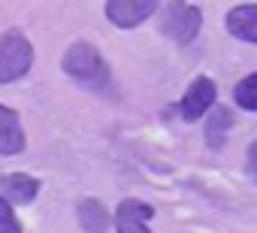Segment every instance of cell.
<instances>
[{"instance_id":"6da1fadb","label":"cell","mask_w":257,"mask_h":233,"mask_svg":"<svg viewBox=\"0 0 257 233\" xmlns=\"http://www.w3.org/2000/svg\"><path fill=\"white\" fill-rule=\"evenodd\" d=\"M64 73L73 76L82 85H91V88H106L109 79H112L103 55L91 43H73L67 49V55H64Z\"/></svg>"},{"instance_id":"7a4b0ae2","label":"cell","mask_w":257,"mask_h":233,"mask_svg":"<svg viewBox=\"0 0 257 233\" xmlns=\"http://www.w3.org/2000/svg\"><path fill=\"white\" fill-rule=\"evenodd\" d=\"M34 64V46L22 31H7L0 37V85L22 79Z\"/></svg>"},{"instance_id":"3957f363","label":"cell","mask_w":257,"mask_h":233,"mask_svg":"<svg viewBox=\"0 0 257 233\" xmlns=\"http://www.w3.org/2000/svg\"><path fill=\"white\" fill-rule=\"evenodd\" d=\"M200 25H203L200 10L185 4V0H173L161 16V31L176 43H191L200 34Z\"/></svg>"},{"instance_id":"277c9868","label":"cell","mask_w":257,"mask_h":233,"mask_svg":"<svg viewBox=\"0 0 257 233\" xmlns=\"http://www.w3.org/2000/svg\"><path fill=\"white\" fill-rule=\"evenodd\" d=\"M161 0H109L106 4V16L115 28H137L143 25L155 10H158Z\"/></svg>"},{"instance_id":"5b68a950","label":"cell","mask_w":257,"mask_h":233,"mask_svg":"<svg viewBox=\"0 0 257 233\" xmlns=\"http://www.w3.org/2000/svg\"><path fill=\"white\" fill-rule=\"evenodd\" d=\"M155 209L143 200H121L115 209V233H152L149 221H152Z\"/></svg>"},{"instance_id":"8992f818","label":"cell","mask_w":257,"mask_h":233,"mask_svg":"<svg viewBox=\"0 0 257 233\" xmlns=\"http://www.w3.org/2000/svg\"><path fill=\"white\" fill-rule=\"evenodd\" d=\"M212 103H215V82L206 79V76H200V79L185 91V97H182V119H185V122L203 119V115L212 109Z\"/></svg>"},{"instance_id":"52a82bcc","label":"cell","mask_w":257,"mask_h":233,"mask_svg":"<svg viewBox=\"0 0 257 233\" xmlns=\"http://www.w3.org/2000/svg\"><path fill=\"white\" fill-rule=\"evenodd\" d=\"M25 152V131H22V119L0 106V155H19Z\"/></svg>"},{"instance_id":"ba28073f","label":"cell","mask_w":257,"mask_h":233,"mask_svg":"<svg viewBox=\"0 0 257 233\" xmlns=\"http://www.w3.org/2000/svg\"><path fill=\"white\" fill-rule=\"evenodd\" d=\"M0 188H4V194H7L10 203L25 206V203H31V200L37 197L40 182H37L34 176H28V173H10V176L0 179Z\"/></svg>"},{"instance_id":"9c48e42d","label":"cell","mask_w":257,"mask_h":233,"mask_svg":"<svg viewBox=\"0 0 257 233\" xmlns=\"http://www.w3.org/2000/svg\"><path fill=\"white\" fill-rule=\"evenodd\" d=\"M227 31L236 40L257 43V7H236L227 16Z\"/></svg>"},{"instance_id":"30bf717a","label":"cell","mask_w":257,"mask_h":233,"mask_svg":"<svg viewBox=\"0 0 257 233\" xmlns=\"http://www.w3.org/2000/svg\"><path fill=\"white\" fill-rule=\"evenodd\" d=\"M79 221L88 233H106L109 230V212L100 200H82L79 203Z\"/></svg>"},{"instance_id":"8fae6325","label":"cell","mask_w":257,"mask_h":233,"mask_svg":"<svg viewBox=\"0 0 257 233\" xmlns=\"http://www.w3.org/2000/svg\"><path fill=\"white\" fill-rule=\"evenodd\" d=\"M233 97H236V103H239L242 109H248V112H257V73L245 76V79L236 85Z\"/></svg>"},{"instance_id":"7c38bea8","label":"cell","mask_w":257,"mask_h":233,"mask_svg":"<svg viewBox=\"0 0 257 233\" xmlns=\"http://www.w3.org/2000/svg\"><path fill=\"white\" fill-rule=\"evenodd\" d=\"M0 233H22L16 215H13V206L7 197H0Z\"/></svg>"},{"instance_id":"4fadbf2b","label":"cell","mask_w":257,"mask_h":233,"mask_svg":"<svg viewBox=\"0 0 257 233\" xmlns=\"http://www.w3.org/2000/svg\"><path fill=\"white\" fill-rule=\"evenodd\" d=\"M227 125H230V112H227V109H221V112L212 115V122H209V143H212V146H218V134L224 137Z\"/></svg>"},{"instance_id":"5bb4252c","label":"cell","mask_w":257,"mask_h":233,"mask_svg":"<svg viewBox=\"0 0 257 233\" xmlns=\"http://www.w3.org/2000/svg\"><path fill=\"white\" fill-rule=\"evenodd\" d=\"M245 170H248V176L257 182V143L248 149V161H245Z\"/></svg>"}]
</instances>
